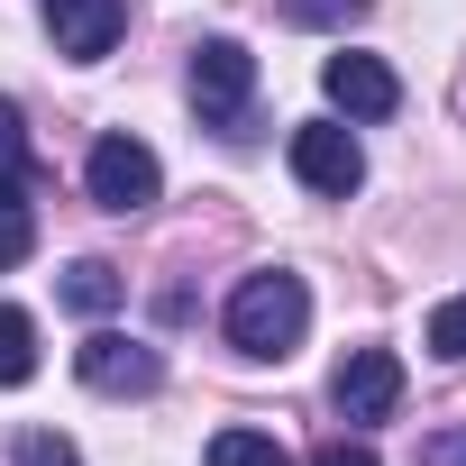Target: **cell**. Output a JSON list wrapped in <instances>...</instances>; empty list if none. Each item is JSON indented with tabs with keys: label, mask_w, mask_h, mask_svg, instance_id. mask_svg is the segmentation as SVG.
I'll return each mask as SVG.
<instances>
[{
	"label": "cell",
	"mask_w": 466,
	"mask_h": 466,
	"mask_svg": "<svg viewBox=\"0 0 466 466\" xmlns=\"http://www.w3.org/2000/svg\"><path fill=\"white\" fill-rule=\"evenodd\" d=\"M311 466H375V448H366V439H329Z\"/></svg>",
	"instance_id": "18"
},
{
	"label": "cell",
	"mask_w": 466,
	"mask_h": 466,
	"mask_svg": "<svg viewBox=\"0 0 466 466\" xmlns=\"http://www.w3.org/2000/svg\"><path fill=\"white\" fill-rule=\"evenodd\" d=\"M28 165V119H19V101H0V174H19Z\"/></svg>",
	"instance_id": "17"
},
{
	"label": "cell",
	"mask_w": 466,
	"mask_h": 466,
	"mask_svg": "<svg viewBox=\"0 0 466 466\" xmlns=\"http://www.w3.org/2000/svg\"><path fill=\"white\" fill-rule=\"evenodd\" d=\"M357 10H366V0H284V19H293V28H348Z\"/></svg>",
	"instance_id": "15"
},
{
	"label": "cell",
	"mask_w": 466,
	"mask_h": 466,
	"mask_svg": "<svg viewBox=\"0 0 466 466\" xmlns=\"http://www.w3.org/2000/svg\"><path fill=\"white\" fill-rule=\"evenodd\" d=\"M28 248H37V201L19 174H0V266H28Z\"/></svg>",
	"instance_id": "10"
},
{
	"label": "cell",
	"mask_w": 466,
	"mask_h": 466,
	"mask_svg": "<svg viewBox=\"0 0 466 466\" xmlns=\"http://www.w3.org/2000/svg\"><path fill=\"white\" fill-rule=\"evenodd\" d=\"M10 466H83V448H74V439H56V430H19Z\"/></svg>",
	"instance_id": "14"
},
{
	"label": "cell",
	"mask_w": 466,
	"mask_h": 466,
	"mask_svg": "<svg viewBox=\"0 0 466 466\" xmlns=\"http://www.w3.org/2000/svg\"><path fill=\"white\" fill-rule=\"evenodd\" d=\"M46 28H56V56L74 65H101L128 28V0H46Z\"/></svg>",
	"instance_id": "7"
},
{
	"label": "cell",
	"mask_w": 466,
	"mask_h": 466,
	"mask_svg": "<svg viewBox=\"0 0 466 466\" xmlns=\"http://www.w3.org/2000/svg\"><path fill=\"white\" fill-rule=\"evenodd\" d=\"M420 339H430V357H448V366H457V357H466V293H457V302H439Z\"/></svg>",
	"instance_id": "13"
},
{
	"label": "cell",
	"mask_w": 466,
	"mask_h": 466,
	"mask_svg": "<svg viewBox=\"0 0 466 466\" xmlns=\"http://www.w3.org/2000/svg\"><path fill=\"white\" fill-rule=\"evenodd\" d=\"M37 375V320L0 302V384H28Z\"/></svg>",
	"instance_id": "12"
},
{
	"label": "cell",
	"mask_w": 466,
	"mask_h": 466,
	"mask_svg": "<svg viewBox=\"0 0 466 466\" xmlns=\"http://www.w3.org/2000/svg\"><path fill=\"white\" fill-rule=\"evenodd\" d=\"M65 302H74L83 320H101V311H119V302H128V275H119V266H101V257H83V266H65Z\"/></svg>",
	"instance_id": "9"
},
{
	"label": "cell",
	"mask_w": 466,
	"mask_h": 466,
	"mask_svg": "<svg viewBox=\"0 0 466 466\" xmlns=\"http://www.w3.org/2000/svg\"><path fill=\"white\" fill-rule=\"evenodd\" d=\"M74 375H83L92 393H156V384H165V357H156L147 339H119V329H92V339L74 348Z\"/></svg>",
	"instance_id": "6"
},
{
	"label": "cell",
	"mask_w": 466,
	"mask_h": 466,
	"mask_svg": "<svg viewBox=\"0 0 466 466\" xmlns=\"http://www.w3.org/2000/svg\"><path fill=\"white\" fill-rule=\"evenodd\" d=\"M320 92H329L348 119H393V110H402V83H393V65H375V56H329V65H320Z\"/></svg>",
	"instance_id": "8"
},
{
	"label": "cell",
	"mask_w": 466,
	"mask_h": 466,
	"mask_svg": "<svg viewBox=\"0 0 466 466\" xmlns=\"http://www.w3.org/2000/svg\"><path fill=\"white\" fill-rule=\"evenodd\" d=\"M293 174H302L311 192L348 201V192L366 183V147H357L339 119H302V128H293Z\"/></svg>",
	"instance_id": "5"
},
{
	"label": "cell",
	"mask_w": 466,
	"mask_h": 466,
	"mask_svg": "<svg viewBox=\"0 0 466 466\" xmlns=\"http://www.w3.org/2000/svg\"><path fill=\"white\" fill-rule=\"evenodd\" d=\"M248 101H257V56H248L238 37H201V46H192V110L238 137Z\"/></svg>",
	"instance_id": "2"
},
{
	"label": "cell",
	"mask_w": 466,
	"mask_h": 466,
	"mask_svg": "<svg viewBox=\"0 0 466 466\" xmlns=\"http://www.w3.org/2000/svg\"><path fill=\"white\" fill-rule=\"evenodd\" d=\"M329 402H339V420H357V430L393 420V411H402V357H393V348H348V366L329 375Z\"/></svg>",
	"instance_id": "4"
},
{
	"label": "cell",
	"mask_w": 466,
	"mask_h": 466,
	"mask_svg": "<svg viewBox=\"0 0 466 466\" xmlns=\"http://www.w3.org/2000/svg\"><path fill=\"white\" fill-rule=\"evenodd\" d=\"M311 329V284L284 275V266H257L238 275V293H228V348L238 357H293Z\"/></svg>",
	"instance_id": "1"
},
{
	"label": "cell",
	"mask_w": 466,
	"mask_h": 466,
	"mask_svg": "<svg viewBox=\"0 0 466 466\" xmlns=\"http://www.w3.org/2000/svg\"><path fill=\"white\" fill-rule=\"evenodd\" d=\"M83 183H92V201H101V210H119V219H128V210H147V201L165 192V165H156V147H147V137H101V147H92V165H83Z\"/></svg>",
	"instance_id": "3"
},
{
	"label": "cell",
	"mask_w": 466,
	"mask_h": 466,
	"mask_svg": "<svg viewBox=\"0 0 466 466\" xmlns=\"http://www.w3.org/2000/svg\"><path fill=\"white\" fill-rule=\"evenodd\" d=\"M201 466H293V457H284L275 430H219V439L201 448Z\"/></svg>",
	"instance_id": "11"
},
{
	"label": "cell",
	"mask_w": 466,
	"mask_h": 466,
	"mask_svg": "<svg viewBox=\"0 0 466 466\" xmlns=\"http://www.w3.org/2000/svg\"><path fill=\"white\" fill-rule=\"evenodd\" d=\"M411 466H466V420H448V430H430Z\"/></svg>",
	"instance_id": "16"
}]
</instances>
